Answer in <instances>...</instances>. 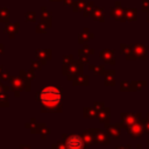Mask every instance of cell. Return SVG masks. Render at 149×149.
<instances>
[{
  "instance_id": "cell-1",
  "label": "cell",
  "mask_w": 149,
  "mask_h": 149,
  "mask_svg": "<svg viewBox=\"0 0 149 149\" xmlns=\"http://www.w3.org/2000/svg\"><path fill=\"white\" fill-rule=\"evenodd\" d=\"M40 98H41V101L43 102V105L52 107V106H56L62 100V93L58 88H56L54 86H48L42 90Z\"/></svg>"
},
{
  "instance_id": "cell-2",
  "label": "cell",
  "mask_w": 149,
  "mask_h": 149,
  "mask_svg": "<svg viewBox=\"0 0 149 149\" xmlns=\"http://www.w3.org/2000/svg\"><path fill=\"white\" fill-rule=\"evenodd\" d=\"M68 149H81L83 148V140L78 135H72L66 142Z\"/></svg>"
}]
</instances>
